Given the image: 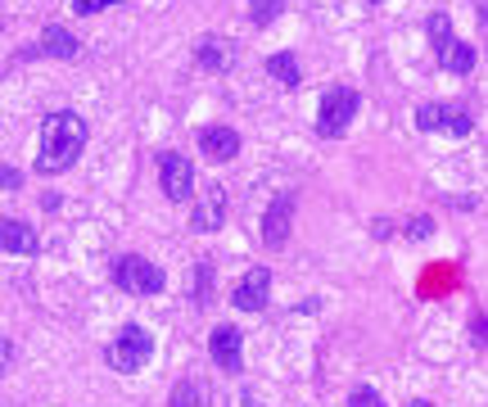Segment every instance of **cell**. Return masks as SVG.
<instances>
[{
	"mask_svg": "<svg viewBox=\"0 0 488 407\" xmlns=\"http://www.w3.org/2000/svg\"><path fill=\"white\" fill-rule=\"evenodd\" d=\"M82 150H87V122L78 113H68V109L63 113H50L41 122V159H37V172L54 177L63 168H73L82 159Z\"/></svg>",
	"mask_w": 488,
	"mask_h": 407,
	"instance_id": "obj_1",
	"label": "cell"
},
{
	"mask_svg": "<svg viewBox=\"0 0 488 407\" xmlns=\"http://www.w3.org/2000/svg\"><path fill=\"white\" fill-rule=\"evenodd\" d=\"M150 353H154V335L145 330V326H122L109 345H104V362L113 367V371H122V376H131V371H141L145 362H150Z\"/></svg>",
	"mask_w": 488,
	"mask_h": 407,
	"instance_id": "obj_2",
	"label": "cell"
},
{
	"mask_svg": "<svg viewBox=\"0 0 488 407\" xmlns=\"http://www.w3.org/2000/svg\"><path fill=\"white\" fill-rule=\"evenodd\" d=\"M358 109H362V96H358L353 87H330V91L321 96V109H317V136H326V141H339V136L353 127Z\"/></svg>",
	"mask_w": 488,
	"mask_h": 407,
	"instance_id": "obj_3",
	"label": "cell"
},
{
	"mask_svg": "<svg viewBox=\"0 0 488 407\" xmlns=\"http://www.w3.org/2000/svg\"><path fill=\"white\" fill-rule=\"evenodd\" d=\"M430 37H434V54H439V63L448 68V73L466 78L470 68H475V46L461 41V37H452L448 14H430Z\"/></svg>",
	"mask_w": 488,
	"mask_h": 407,
	"instance_id": "obj_4",
	"label": "cell"
},
{
	"mask_svg": "<svg viewBox=\"0 0 488 407\" xmlns=\"http://www.w3.org/2000/svg\"><path fill=\"white\" fill-rule=\"evenodd\" d=\"M113 281H118V290H127V295H159L163 286H168V277L150 262V258H141V253H127V258H118L113 262Z\"/></svg>",
	"mask_w": 488,
	"mask_h": 407,
	"instance_id": "obj_5",
	"label": "cell"
},
{
	"mask_svg": "<svg viewBox=\"0 0 488 407\" xmlns=\"http://www.w3.org/2000/svg\"><path fill=\"white\" fill-rule=\"evenodd\" d=\"M159 186H163V195H168L172 204L190 199V195H194V168H190V159L177 154V150L159 154Z\"/></svg>",
	"mask_w": 488,
	"mask_h": 407,
	"instance_id": "obj_6",
	"label": "cell"
},
{
	"mask_svg": "<svg viewBox=\"0 0 488 407\" xmlns=\"http://www.w3.org/2000/svg\"><path fill=\"white\" fill-rule=\"evenodd\" d=\"M227 222V186L222 181H208L194 199V213H190V227L194 231H222Z\"/></svg>",
	"mask_w": 488,
	"mask_h": 407,
	"instance_id": "obj_7",
	"label": "cell"
},
{
	"mask_svg": "<svg viewBox=\"0 0 488 407\" xmlns=\"http://www.w3.org/2000/svg\"><path fill=\"white\" fill-rule=\"evenodd\" d=\"M421 131H448V136H470V113L461 104H421L416 109Z\"/></svg>",
	"mask_w": 488,
	"mask_h": 407,
	"instance_id": "obj_8",
	"label": "cell"
},
{
	"mask_svg": "<svg viewBox=\"0 0 488 407\" xmlns=\"http://www.w3.org/2000/svg\"><path fill=\"white\" fill-rule=\"evenodd\" d=\"M267 290H271V271L267 267H249L244 277L236 281V290H231V303L240 312H262L267 308Z\"/></svg>",
	"mask_w": 488,
	"mask_h": 407,
	"instance_id": "obj_9",
	"label": "cell"
},
{
	"mask_svg": "<svg viewBox=\"0 0 488 407\" xmlns=\"http://www.w3.org/2000/svg\"><path fill=\"white\" fill-rule=\"evenodd\" d=\"M290 218H294V190L276 195L271 209H267V222H262V245L267 249H281L290 240Z\"/></svg>",
	"mask_w": 488,
	"mask_h": 407,
	"instance_id": "obj_10",
	"label": "cell"
},
{
	"mask_svg": "<svg viewBox=\"0 0 488 407\" xmlns=\"http://www.w3.org/2000/svg\"><path fill=\"white\" fill-rule=\"evenodd\" d=\"M199 150L213 163H231L240 154V131L236 127H203L199 131Z\"/></svg>",
	"mask_w": 488,
	"mask_h": 407,
	"instance_id": "obj_11",
	"label": "cell"
},
{
	"mask_svg": "<svg viewBox=\"0 0 488 407\" xmlns=\"http://www.w3.org/2000/svg\"><path fill=\"white\" fill-rule=\"evenodd\" d=\"M240 345H244V335H240L236 326H218L213 339H208V349H213V362H218L222 371H240V362H244Z\"/></svg>",
	"mask_w": 488,
	"mask_h": 407,
	"instance_id": "obj_12",
	"label": "cell"
},
{
	"mask_svg": "<svg viewBox=\"0 0 488 407\" xmlns=\"http://www.w3.org/2000/svg\"><path fill=\"white\" fill-rule=\"evenodd\" d=\"M0 249H5V253H37L41 240H37V231H32L28 222H19V218H0Z\"/></svg>",
	"mask_w": 488,
	"mask_h": 407,
	"instance_id": "obj_13",
	"label": "cell"
},
{
	"mask_svg": "<svg viewBox=\"0 0 488 407\" xmlns=\"http://www.w3.org/2000/svg\"><path fill=\"white\" fill-rule=\"evenodd\" d=\"M194 54H199V63L208 68V73H227L231 68V41H222V37H203Z\"/></svg>",
	"mask_w": 488,
	"mask_h": 407,
	"instance_id": "obj_14",
	"label": "cell"
},
{
	"mask_svg": "<svg viewBox=\"0 0 488 407\" xmlns=\"http://www.w3.org/2000/svg\"><path fill=\"white\" fill-rule=\"evenodd\" d=\"M37 54H50V59H73V54H78V37L68 32V28H45V32H41Z\"/></svg>",
	"mask_w": 488,
	"mask_h": 407,
	"instance_id": "obj_15",
	"label": "cell"
},
{
	"mask_svg": "<svg viewBox=\"0 0 488 407\" xmlns=\"http://www.w3.org/2000/svg\"><path fill=\"white\" fill-rule=\"evenodd\" d=\"M267 73H271L276 82H281V87H290V91L303 82V73H299V59H294V54H271V59H267Z\"/></svg>",
	"mask_w": 488,
	"mask_h": 407,
	"instance_id": "obj_16",
	"label": "cell"
},
{
	"mask_svg": "<svg viewBox=\"0 0 488 407\" xmlns=\"http://www.w3.org/2000/svg\"><path fill=\"white\" fill-rule=\"evenodd\" d=\"M281 10H285V0H249V19H253L258 28L276 23V19H281Z\"/></svg>",
	"mask_w": 488,
	"mask_h": 407,
	"instance_id": "obj_17",
	"label": "cell"
},
{
	"mask_svg": "<svg viewBox=\"0 0 488 407\" xmlns=\"http://www.w3.org/2000/svg\"><path fill=\"white\" fill-rule=\"evenodd\" d=\"M208 295H213V267H208V258H199V267H194V303L203 308Z\"/></svg>",
	"mask_w": 488,
	"mask_h": 407,
	"instance_id": "obj_18",
	"label": "cell"
},
{
	"mask_svg": "<svg viewBox=\"0 0 488 407\" xmlns=\"http://www.w3.org/2000/svg\"><path fill=\"white\" fill-rule=\"evenodd\" d=\"M172 407H199V385L194 380H181L172 389Z\"/></svg>",
	"mask_w": 488,
	"mask_h": 407,
	"instance_id": "obj_19",
	"label": "cell"
},
{
	"mask_svg": "<svg viewBox=\"0 0 488 407\" xmlns=\"http://www.w3.org/2000/svg\"><path fill=\"white\" fill-rule=\"evenodd\" d=\"M348 407H385V398H380L376 389H367V385H362V389H353V398H348Z\"/></svg>",
	"mask_w": 488,
	"mask_h": 407,
	"instance_id": "obj_20",
	"label": "cell"
},
{
	"mask_svg": "<svg viewBox=\"0 0 488 407\" xmlns=\"http://www.w3.org/2000/svg\"><path fill=\"white\" fill-rule=\"evenodd\" d=\"M109 5H122V0H73L78 14H100V10H109Z\"/></svg>",
	"mask_w": 488,
	"mask_h": 407,
	"instance_id": "obj_21",
	"label": "cell"
},
{
	"mask_svg": "<svg viewBox=\"0 0 488 407\" xmlns=\"http://www.w3.org/2000/svg\"><path fill=\"white\" fill-rule=\"evenodd\" d=\"M10 362H14V345H10V339H5V335H0V376H5V371H10Z\"/></svg>",
	"mask_w": 488,
	"mask_h": 407,
	"instance_id": "obj_22",
	"label": "cell"
},
{
	"mask_svg": "<svg viewBox=\"0 0 488 407\" xmlns=\"http://www.w3.org/2000/svg\"><path fill=\"white\" fill-rule=\"evenodd\" d=\"M430 231H434V222H430V218H416V222H411V240H426Z\"/></svg>",
	"mask_w": 488,
	"mask_h": 407,
	"instance_id": "obj_23",
	"label": "cell"
},
{
	"mask_svg": "<svg viewBox=\"0 0 488 407\" xmlns=\"http://www.w3.org/2000/svg\"><path fill=\"white\" fill-rule=\"evenodd\" d=\"M0 186H5V190H19V186H23V177H19L14 168H0Z\"/></svg>",
	"mask_w": 488,
	"mask_h": 407,
	"instance_id": "obj_24",
	"label": "cell"
},
{
	"mask_svg": "<svg viewBox=\"0 0 488 407\" xmlns=\"http://www.w3.org/2000/svg\"><path fill=\"white\" fill-rule=\"evenodd\" d=\"M407 407H434V403H426V398H416V403H407Z\"/></svg>",
	"mask_w": 488,
	"mask_h": 407,
	"instance_id": "obj_25",
	"label": "cell"
}]
</instances>
